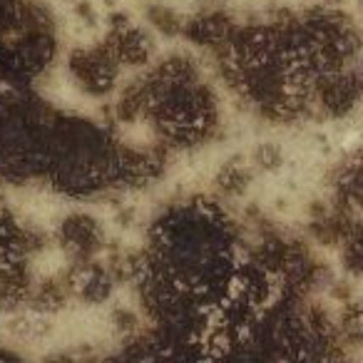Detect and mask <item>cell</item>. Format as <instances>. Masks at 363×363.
Masks as SVG:
<instances>
[{"label":"cell","mask_w":363,"mask_h":363,"mask_svg":"<svg viewBox=\"0 0 363 363\" xmlns=\"http://www.w3.org/2000/svg\"><path fill=\"white\" fill-rule=\"evenodd\" d=\"M125 140L132 142L135 147H142V145H150L155 140V132H152L150 125H130L125 127Z\"/></svg>","instance_id":"1"},{"label":"cell","mask_w":363,"mask_h":363,"mask_svg":"<svg viewBox=\"0 0 363 363\" xmlns=\"http://www.w3.org/2000/svg\"><path fill=\"white\" fill-rule=\"evenodd\" d=\"M65 264V257L60 252H43L40 257L35 259V269L40 274H52Z\"/></svg>","instance_id":"2"}]
</instances>
